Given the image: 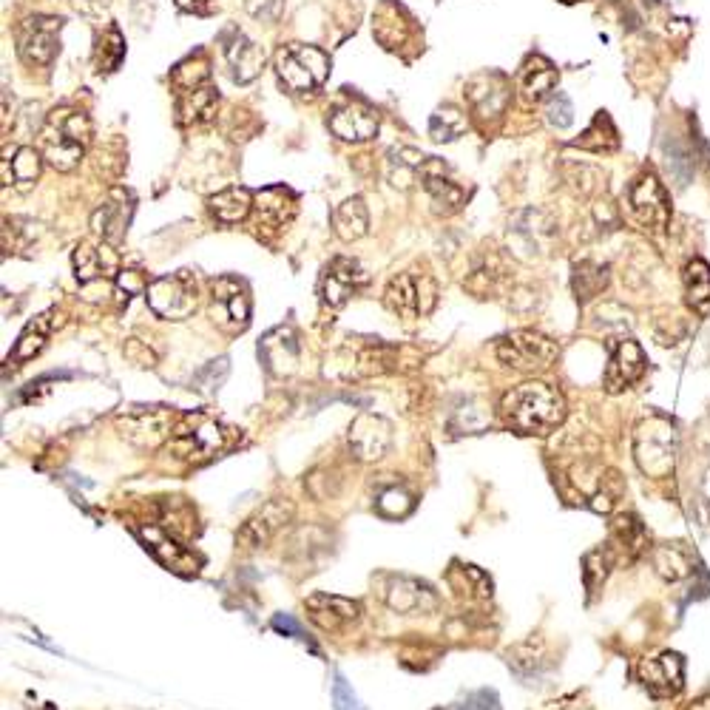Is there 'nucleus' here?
Returning <instances> with one entry per match:
<instances>
[{
  "label": "nucleus",
  "instance_id": "37",
  "mask_svg": "<svg viewBox=\"0 0 710 710\" xmlns=\"http://www.w3.org/2000/svg\"><path fill=\"white\" fill-rule=\"evenodd\" d=\"M208 208H211V213L216 216V222L236 225V222H245L250 211H253V194H250L248 188L233 185V188H225V191L213 194L211 199H208Z\"/></svg>",
  "mask_w": 710,
  "mask_h": 710
},
{
  "label": "nucleus",
  "instance_id": "24",
  "mask_svg": "<svg viewBox=\"0 0 710 710\" xmlns=\"http://www.w3.org/2000/svg\"><path fill=\"white\" fill-rule=\"evenodd\" d=\"M551 233H554V228L546 219V213L523 211L509 228V248L515 256L532 262V259L546 253V242L551 239Z\"/></svg>",
  "mask_w": 710,
  "mask_h": 710
},
{
  "label": "nucleus",
  "instance_id": "46",
  "mask_svg": "<svg viewBox=\"0 0 710 710\" xmlns=\"http://www.w3.org/2000/svg\"><path fill=\"white\" fill-rule=\"evenodd\" d=\"M614 560H617V557H614V551L608 549V546L588 551L586 557H583V583H586L588 597H594V594L600 591L605 577H608V571L614 566Z\"/></svg>",
  "mask_w": 710,
  "mask_h": 710
},
{
  "label": "nucleus",
  "instance_id": "22",
  "mask_svg": "<svg viewBox=\"0 0 710 710\" xmlns=\"http://www.w3.org/2000/svg\"><path fill=\"white\" fill-rule=\"evenodd\" d=\"M645 353L634 338H620L611 350V361L603 375V384L608 392H622L634 387L639 378L645 375Z\"/></svg>",
  "mask_w": 710,
  "mask_h": 710
},
{
  "label": "nucleus",
  "instance_id": "19",
  "mask_svg": "<svg viewBox=\"0 0 710 710\" xmlns=\"http://www.w3.org/2000/svg\"><path fill=\"white\" fill-rule=\"evenodd\" d=\"M330 131L344 142H367L378 134V114L361 100H344L330 108Z\"/></svg>",
  "mask_w": 710,
  "mask_h": 710
},
{
  "label": "nucleus",
  "instance_id": "3",
  "mask_svg": "<svg viewBox=\"0 0 710 710\" xmlns=\"http://www.w3.org/2000/svg\"><path fill=\"white\" fill-rule=\"evenodd\" d=\"M231 446V429L205 412L185 415L174 435L168 438V452L185 463H205Z\"/></svg>",
  "mask_w": 710,
  "mask_h": 710
},
{
  "label": "nucleus",
  "instance_id": "9",
  "mask_svg": "<svg viewBox=\"0 0 710 710\" xmlns=\"http://www.w3.org/2000/svg\"><path fill=\"white\" fill-rule=\"evenodd\" d=\"M211 321L225 333H245L250 327V290L236 276H219L211 282Z\"/></svg>",
  "mask_w": 710,
  "mask_h": 710
},
{
  "label": "nucleus",
  "instance_id": "30",
  "mask_svg": "<svg viewBox=\"0 0 710 710\" xmlns=\"http://www.w3.org/2000/svg\"><path fill=\"white\" fill-rule=\"evenodd\" d=\"M40 165L43 157L37 154L32 145H20L12 154H6L0 162V171H3V185L6 188H15L20 194L32 191L35 188L37 177H40Z\"/></svg>",
  "mask_w": 710,
  "mask_h": 710
},
{
  "label": "nucleus",
  "instance_id": "20",
  "mask_svg": "<svg viewBox=\"0 0 710 710\" xmlns=\"http://www.w3.org/2000/svg\"><path fill=\"white\" fill-rule=\"evenodd\" d=\"M259 358L267 367V373L276 378H287L299 370L302 361V347L293 327H276L259 341Z\"/></svg>",
  "mask_w": 710,
  "mask_h": 710
},
{
  "label": "nucleus",
  "instance_id": "42",
  "mask_svg": "<svg viewBox=\"0 0 710 710\" xmlns=\"http://www.w3.org/2000/svg\"><path fill=\"white\" fill-rule=\"evenodd\" d=\"M608 284V265H597V262H577L574 265V276H571V287L577 302L586 304L594 296H600Z\"/></svg>",
  "mask_w": 710,
  "mask_h": 710
},
{
  "label": "nucleus",
  "instance_id": "44",
  "mask_svg": "<svg viewBox=\"0 0 710 710\" xmlns=\"http://www.w3.org/2000/svg\"><path fill=\"white\" fill-rule=\"evenodd\" d=\"M125 57V37L117 26H108L103 35L97 37V46H94V69L97 74H111V71L120 69Z\"/></svg>",
  "mask_w": 710,
  "mask_h": 710
},
{
  "label": "nucleus",
  "instance_id": "28",
  "mask_svg": "<svg viewBox=\"0 0 710 710\" xmlns=\"http://www.w3.org/2000/svg\"><path fill=\"white\" fill-rule=\"evenodd\" d=\"M307 614L310 620L316 622L324 631H344L350 628L353 622H358L361 617V605L347 597H338V594H310L307 597Z\"/></svg>",
  "mask_w": 710,
  "mask_h": 710
},
{
  "label": "nucleus",
  "instance_id": "15",
  "mask_svg": "<svg viewBox=\"0 0 710 710\" xmlns=\"http://www.w3.org/2000/svg\"><path fill=\"white\" fill-rule=\"evenodd\" d=\"M367 287V273L364 267L358 265L355 259H347V256H336L330 265L324 267L319 279V296L324 307H344V304L353 299L355 293Z\"/></svg>",
  "mask_w": 710,
  "mask_h": 710
},
{
  "label": "nucleus",
  "instance_id": "32",
  "mask_svg": "<svg viewBox=\"0 0 710 710\" xmlns=\"http://www.w3.org/2000/svg\"><path fill=\"white\" fill-rule=\"evenodd\" d=\"M557 77H560V74H557V66H554L551 60H546V57L534 54V57H529V60L523 63L520 77H517V86H520V94H523L529 103H540V100L551 97V91L557 86Z\"/></svg>",
  "mask_w": 710,
  "mask_h": 710
},
{
  "label": "nucleus",
  "instance_id": "21",
  "mask_svg": "<svg viewBox=\"0 0 710 710\" xmlns=\"http://www.w3.org/2000/svg\"><path fill=\"white\" fill-rule=\"evenodd\" d=\"M71 265H74V276L83 287H91L97 282H111L114 276H120V259L114 248L103 242V245H94V242H80L74 248L71 256Z\"/></svg>",
  "mask_w": 710,
  "mask_h": 710
},
{
  "label": "nucleus",
  "instance_id": "55",
  "mask_svg": "<svg viewBox=\"0 0 710 710\" xmlns=\"http://www.w3.org/2000/svg\"><path fill=\"white\" fill-rule=\"evenodd\" d=\"M123 353L125 358H128L131 364H137V367H154V364H157V355L151 353L140 338H128Z\"/></svg>",
  "mask_w": 710,
  "mask_h": 710
},
{
  "label": "nucleus",
  "instance_id": "14",
  "mask_svg": "<svg viewBox=\"0 0 710 710\" xmlns=\"http://www.w3.org/2000/svg\"><path fill=\"white\" fill-rule=\"evenodd\" d=\"M347 444L353 452L355 461H381L392 446V424L381 415L373 412H361L355 415L350 432H347Z\"/></svg>",
  "mask_w": 710,
  "mask_h": 710
},
{
  "label": "nucleus",
  "instance_id": "7",
  "mask_svg": "<svg viewBox=\"0 0 710 710\" xmlns=\"http://www.w3.org/2000/svg\"><path fill=\"white\" fill-rule=\"evenodd\" d=\"M384 304L401 319H421L438 304V284L424 270H404L387 284Z\"/></svg>",
  "mask_w": 710,
  "mask_h": 710
},
{
  "label": "nucleus",
  "instance_id": "47",
  "mask_svg": "<svg viewBox=\"0 0 710 710\" xmlns=\"http://www.w3.org/2000/svg\"><path fill=\"white\" fill-rule=\"evenodd\" d=\"M43 231V225H37L32 219H6L3 222V250H26L32 248L37 233Z\"/></svg>",
  "mask_w": 710,
  "mask_h": 710
},
{
  "label": "nucleus",
  "instance_id": "54",
  "mask_svg": "<svg viewBox=\"0 0 710 710\" xmlns=\"http://www.w3.org/2000/svg\"><path fill=\"white\" fill-rule=\"evenodd\" d=\"M270 625H273V631H279V634H284V637H293L299 639V642H307V645H310V637H307V631L302 628V622H296L290 614H273ZM310 648H313V645H310ZM313 651H316V648H313Z\"/></svg>",
  "mask_w": 710,
  "mask_h": 710
},
{
  "label": "nucleus",
  "instance_id": "52",
  "mask_svg": "<svg viewBox=\"0 0 710 710\" xmlns=\"http://www.w3.org/2000/svg\"><path fill=\"white\" fill-rule=\"evenodd\" d=\"M245 9H248L250 18L262 20V23H276L282 18L284 0H245Z\"/></svg>",
  "mask_w": 710,
  "mask_h": 710
},
{
  "label": "nucleus",
  "instance_id": "49",
  "mask_svg": "<svg viewBox=\"0 0 710 710\" xmlns=\"http://www.w3.org/2000/svg\"><path fill=\"white\" fill-rule=\"evenodd\" d=\"M412 495H409L404 486H390V489H384L381 495H378V512L387 517H404L412 509Z\"/></svg>",
  "mask_w": 710,
  "mask_h": 710
},
{
  "label": "nucleus",
  "instance_id": "17",
  "mask_svg": "<svg viewBox=\"0 0 710 710\" xmlns=\"http://www.w3.org/2000/svg\"><path fill=\"white\" fill-rule=\"evenodd\" d=\"M134 205H137L134 196L125 188H114L106 202L91 213V231L103 242H108L111 248H120L125 242L128 225H131V216H134Z\"/></svg>",
  "mask_w": 710,
  "mask_h": 710
},
{
  "label": "nucleus",
  "instance_id": "35",
  "mask_svg": "<svg viewBox=\"0 0 710 710\" xmlns=\"http://www.w3.org/2000/svg\"><path fill=\"white\" fill-rule=\"evenodd\" d=\"M219 94L213 89V83H205L199 89L182 91L177 94V123L179 125H199L208 123L216 111Z\"/></svg>",
  "mask_w": 710,
  "mask_h": 710
},
{
  "label": "nucleus",
  "instance_id": "26",
  "mask_svg": "<svg viewBox=\"0 0 710 710\" xmlns=\"http://www.w3.org/2000/svg\"><path fill=\"white\" fill-rule=\"evenodd\" d=\"M639 679L645 685V691L657 699H668L682 691V679H685V665L679 654H659V657L642 659L639 662Z\"/></svg>",
  "mask_w": 710,
  "mask_h": 710
},
{
  "label": "nucleus",
  "instance_id": "43",
  "mask_svg": "<svg viewBox=\"0 0 710 710\" xmlns=\"http://www.w3.org/2000/svg\"><path fill=\"white\" fill-rule=\"evenodd\" d=\"M205 83H211V63H208V57L202 52L185 57V60L177 63L174 71H171V86H174L177 94L199 89V86H205Z\"/></svg>",
  "mask_w": 710,
  "mask_h": 710
},
{
  "label": "nucleus",
  "instance_id": "50",
  "mask_svg": "<svg viewBox=\"0 0 710 710\" xmlns=\"http://www.w3.org/2000/svg\"><path fill=\"white\" fill-rule=\"evenodd\" d=\"M225 375H228V358H219V361H211L205 370H199L194 378L196 390L199 392H216L219 390V384L225 381Z\"/></svg>",
  "mask_w": 710,
  "mask_h": 710
},
{
  "label": "nucleus",
  "instance_id": "41",
  "mask_svg": "<svg viewBox=\"0 0 710 710\" xmlns=\"http://www.w3.org/2000/svg\"><path fill=\"white\" fill-rule=\"evenodd\" d=\"M685 299L699 316H710V265L705 259H693L685 267Z\"/></svg>",
  "mask_w": 710,
  "mask_h": 710
},
{
  "label": "nucleus",
  "instance_id": "18",
  "mask_svg": "<svg viewBox=\"0 0 710 710\" xmlns=\"http://www.w3.org/2000/svg\"><path fill=\"white\" fill-rule=\"evenodd\" d=\"M137 534L145 543V549L151 551L165 568L179 571V574H196L199 571V557L188 546L179 543L177 534L165 532L157 523H142V526H137Z\"/></svg>",
  "mask_w": 710,
  "mask_h": 710
},
{
  "label": "nucleus",
  "instance_id": "13",
  "mask_svg": "<svg viewBox=\"0 0 710 710\" xmlns=\"http://www.w3.org/2000/svg\"><path fill=\"white\" fill-rule=\"evenodd\" d=\"M628 202H631V213L645 231H665L668 219H671V205H668V194L659 185V179L654 174H642V177L631 185L628 191Z\"/></svg>",
  "mask_w": 710,
  "mask_h": 710
},
{
  "label": "nucleus",
  "instance_id": "51",
  "mask_svg": "<svg viewBox=\"0 0 710 710\" xmlns=\"http://www.w3.org/2000/svg\"><path fill=\"white\" fill-rule=\"evenodd\" d=\"M546 120L551 128H568L574 123V108L566 94H551L549 106H546Z\"/></svg>",
  "mask_w": 710,
  "mask_h": 710
},
{
  "label": "nucleus",
  "instance_id": "45",
  "mask_svg": "<svg viewBox=\"0 0 710 710\" xmlns=\"http://www.w3.org/2000/svg\"><path fill=\"white\" fill-rule=\"evenodd\" d=\"M469 128V120L458 106H441L429 120V137L435 142H452Z\"/></svg>",
  "mask_w": 710,
  "mask_h": 710
},
{
  "label": "nucleus",
  "instance_id": "33",
  "mask_svg": "<svg viewBox=\"0 0 710 710\" xmlns=\"http://www.w3.org/2000/svg\"><path fill=\"white\" fill-rule=\"evenodd\" d=\"M57 319H60V313L52 307V310H46V313H40V316L29 321V324L23 327V333H20L15 350L9 355V364L18 367L23 361H32V358L46 347V341H49V336L54 333V327L60 324Z\"/></svg>",
  "mask_w": 710,
  "mask_h": 710
},
{
  "label": "nucleus",
  "instance_id": "8",
  "mask_svg": "<svg viewBox=\"0 0 710 710\" xmlns=\"http://www.w3.org/2000/svg\"><path fill=\"white\" fill-rule=\"evenodd\" d=\"M148 307L168 321H182L194 316L196 310V276L194 270H177L171 276H162L145 287Z\"/></svg>",
  "mask_w": 710,
  "mask_h": 710
},
{
  "label": "nucleus",
  "instance_id": "5",
  "mask_svg": "<svg viewBox=\"0 0 710 710\" xmlns=\"http://www.w3.org/2000/svg\"><path fill=\"white\" fill-rule=\"evenodd\" d=\"M276 74L284 89L293 94H307L324 86L330 74V57L319 46L287 43L276 52Z\"/></svg>",
  "mask_w": 710,
  "mask_h": 710
},
{
  "label": "nucleus",
  "instance_id": "31",
  "mask_svg": "<svg viewBox=\"0 0 710 710\" xmlns=\"http://www.w3.org/2000/svg\"><path fill=\"white\" fill-rule=\"evenodd\" d=\"M608 549L614 551V557H620L625 563H634L639 554L648 549V532H645L642 520L637 515H628V512L614 517Z\"/></svg>",
  "mask_w": 710,
  "mask_h": 710
},
{
  "label": "nucleus",
  "instance_id": "34",
  "mask_svg": "<svg viewBox=\"0 0 710 710\" xmlns=\"http://www.w3.org/2000/svg\"><path fill=\"white\" fill-rule=\"evenodd\" d=\"M429 157H424L421 151L409 148V145H392L387 151V179L392 188L407 191L412 182L421 179V171Z\"/></svg>",
  "mask_w": 710,
  "mask_h": 710
},
{
  "label": "nucleus",
  "instance_id": "27",
  "mask_svg": "<svg viewBox=\"0 0 710 710\" xmlns=\"http://www.w3.org/2000/svg\"><path fill=\"white\" fill-rule=\"evenodd\" d=\"M225 60H228L233 83L245 86V83H253V80L262 74L267 57L265 49H262L259 43H253L250 37L231 29V32H228V40H225Z\"/></svg>",
  "mask_w": 710,
  "mask_h": 710
},
{
  "label": "nucleus",
  "instance_id": "53",
  "mask_svg": "<svg viewBox=\"0 0 710 710\" xmlns=\"http://www.w3.org/2000/svg\"><path fill=\"white\" fill-rule=\"evenodd\" d=\"M333 705H336V710H364L358 696H355L353 685L341 674H336V682H333Z\"/></svg>",
  "mask_w": 710,
  "mask_h": 710
},
{
  "label": "nucleus",
  "instance_id": "6",
  "mask_svg": "<svg viewBox=\"0 0 710 710\" xmlns=\"http://www.w3.org/2000/svg\"><path fill=\"white\" fill-rule=\"evenodd\" d=\"M560 347L557 341L537 330H515L497 341L500 364L512 367L517 373H546L557 361Z\"/></svg>",
  "mask_w": 710,
  "mask_h": 710
},
{
  "label": "nucleus",
  "instance_id": "48",
  "mask_svg": "<svg viewBox=\"0 0 710 710\" xmlns=\"http://www.w3.org/2000/svg\"><path fill=\"white\" fill-rule=\"evenodd\" d=\"M449 583L458 588V591H466L475 594V597H492V580L480 571L478 566H455V571L449 574Z\"/></svg>",
  "mask_w": 710,
  "mask_h": 710
},
{
  "label": "nucleus",
  "instance_id": "36",
  "mask_svg": "<svg viewBox=\"0 0 710 710\" xmlns=\"http://www.w3.org/2000/svg\"><path fill=\"white\" fill-rule=\"evenodd\" d=\"M330 222H333V231H336V236L341 239V242H355V239H361L364 233L370 231V213H367L364 199H361V196H350V199H344L336 211H333Z\"/></svg>",
  "mask_w": 710,
  "mask_h": 710
},
{
  "label": "nucleus",
  "instance_id": "16",
  "mask_svg": "<svg viewBox=\"0 0 710 710\" xmlns=\"http://www.w3.org/2000/svg\"><path fill=\"white\" fill-rule=\"evenodd\" d=\"M290 517H293V503L290 500H284V497L267 500L256 515L245 520V526L236 534V546L245 551L262 549L273 540V534L282 532L284 526L290 523Z\"/></svg>",
  "mask_w": 710,
  "mask_h": 710
},
{
  "label": "nucleus",
  "instance_id": "40",
  "mask_svg": "<svg viewBox=\"0 0 710 710\" xmlns=\"http://www.w3.org/2000/svg\"><path fill=\"white\" fill-rule=\"evenodd\" d=\"M157 509H160L157 526H162L165 532L177 537H191L196 532V515L182 497H160Z\"/></svg>",
  "mask_w": 710,
  "mask_h": 710
},
{
  "label": "nucleus",
  "instance_id": "57",
  "mask_svg": "<svg viewBox=\"0 0 710 710\" xmlns=\"http://www.w3.org/2000/svg\"><path fill=\"white\" fill-rule=\"evenodd\" d=\"M142 287H148V284L142 282L140 270H120V290L125 293V302L131 299V293H137Z\"/></svg>",
  "mask_w": 710,
  "mask_h": 710
},
{
  "label": "nucleus",
  "instance_id": "58",
  "mask_svg": "<svg viewBox=\"0 0 710 710\" xmlns=\"http://www.w3.org/2000/svg\"><path fill=\"white\" fill-rule=\"evenodd\" d=\"M71 6H74L80 15H86V18H97V15H103L108 6H111V0H71Z\"/></svg>",
  "mask_w": 710,
  "mask_h": 710
},
{
  "label": "nucleus",
  "instance_id": "10",
  "mask_svg": "<svg viewBox=\"0 0 710 710\" xmlns=\"http://www.w3.org/2000/svg\"><path fill=\"white\" fill-rule=\"evenodd\" d=\"M117 429L128 444L154 449L174 435V409L168 407H128L117 415Z\"/></svg>",
  "mask_w": 710,
  "mask_h": 710
},
{
  "label": "nucleus",
  "instance_id": "59",
  "mask_svg": "<svg viewBox=\"0 0 710 710\" xmlns=\"http://www.w3.org/2000/svg\"><path fill=\"white\" fill-rule=\"evenodd\" d=\"M177 6L182 12H194V15H205L211 12L213 0H177Z\"/></svg>",
  "mask_w": 710,
  "mask_h": 710
},
{
  "label": "nucleus",
  "instance_id": "60",
  "mask_svg": "<svg viewBox=\"0 0 710 710\" xmlns=\"http://www.w3.org/2000/svg\"><path fill=\"white\" fill-rule=\"evenodd\" d=\"M691 710H710V699H699V702H693Z\"/></svg>",
  "mask_w": 710,
  "mask_h": 710
},
{
  "label": "nucleus",
  "instance_id": "11",
  "mask_svg": "<svg viewBox=\"0 0 710 710\" xmlns=\"http://www.w3.org/2000/svg\"><path fill=\"white\" fill-rule=\"evenodd\" d=\"M63 18L52 15H32L18 26L15 43L23 63L29 66H49L54 54L60 49V32H63Z\"/></svg>",
  "mask_w": 710,
  "mask_h": 710
},
{
  "label": "nucleus",
  "instance_id": "39",
  "mask_svg": "<svg viewBox=\"0 0 710 710\" xmlns=\"http://www.w3.org/2000/svg\"><path fill=\"white\" fill-rule=\"evenodd\" d=\"M651 560H654V568H657L659 577L668 580V583H679L682 577H688L693 571V557L679 543H662V546H657V549L651 551Z\"/></svg>",
  "mask_w": 710,
  "mask_h": 710
},
{
  "label": "nucleus",
  "instance_id": "38",
  "mask_svg": "<svg viewBox=\"0 0 710 710\" xmlns=\"http://www.w3.org/2000/svg\"><path fill=\"white\" fill-rule=\"evenodd\" d=\"M398 370V350L387 347V344H375V347H364L353 355L350 373L347 378H361V375H384Z\"/></svg>",
  "mask_w": 710,
  "mask_h": 710
},
{
  "label": "nucleus",
  "instance_id": "4",
  "mask_svg": "<svg viewBox=\"0 0 710 710\" xmlns=\"http://www.w3.org/2000/svg\"><path fill=\"white\" fill-rule=\"evenodd\" d=\"M676 452H679V435L671 421L648 418L637 426L634 458L648 478H668L676 466Z\"/></svg>",
  "mask_w": 710,
  "mask_h": 710
},
{
  "label": "nucleus",
  "instance_id": "29",
  "mask_svg": "<svg viewBox=\"0 0 710 710\" xmlns=\"http://www.w3.org/2000/svg\"><path fill=\"white\" fill-rule=\"evenodd\" d=\"M253 211L259 219V228L265 225L270 231H279L284 228L293 216H296V194L290 188H265L253 196Z\"/></svg>",
  "mask_w": 710,
  "mask_h": 710
},
{
  "label": "nucleus",
  "instance_id": "56",
  "mask_svg": "<svg viewBox=\"0 0 710 710\" xmlns=\"http://www.w3.org/2000/svg\"><path fill=\"white\" fill-rule=\"evenodd\" d=\"M449 710H500V708H497L495 691H478V693H469L461 705H455V708Z\"/></svg>",
  "mask_w": 710,
  "mask_h": 710
},
{
  "label": "nucleus",
  "instance_id": "25",
  "mask_svg": "<svg viewBox=\"0 0 710 710\" xmlns=\"http://www.w3.org/2000/svg\"><path fill=\"white\" fill-rule=\"evenodd\" d=\"M446 174H449V168L441 160H435V157H429L424 171H421V185L429 194L432 211L438 213V216H452V213L461 211L463 202H466V191L458 182H452V179L446 177Z\"/></svg>",
  "mask_w": 710,
  "mask_h": 710
},
{
  "label": "nucleus",
  "instance_id": "1",
  "mask_svg": "<svg viewBox=\"0 0 710 710\" xmlns=\"http://www.w3.org/2000/svg\"><path fill=\"white\" fill-rule=\"evenodd\" d=\"M500 418L517 435H549L566 421V398L554 384L526 381L500 398Z\"/></svg>",
  "mask_w": 710,
  "mask_h": 710
},
{
  "label": "nucleus",
  "instance_id": "23",
  "mask_svg": "<svg viewBox=\"0 0 710 710\" xmlns=\"http://www.w3.org/2000/svg\"><path fill=\"white\" fill-rule=\"evenodd\" d=\"M466 100H469V106L475 108V114L478 117H483V120H495V117H500L503 111H506V106H509V100H512V86H509V80L503 77V74H495V71H486V74H478V77H472L469 83H466Z\"/></svg>",
  "mask_w": 710,
  "mask_h": 710
},
{
  "label": "nucleus",
  "instance_id": "2",
  "mask_svg": "<svg viewBox=\"0 0 710 710\" xmlns=\"http://www.w3.org/2000/svg\"><path fill=\"white\" fill-rule=\"evenodd\" d=\"M91 120L86 111L60 106L46 114L40 128V151L54 171H74L91 145Z\"/></svg>",
  "mask_w": 710,
  "mask_h": 710
},
{
  "label": "nucleus",
  "instance_id": "12",
  "mask_svg": "<svg viewBox=\"0 0 710 710\" xmlns=\"http://www.w3.org/2000/svg\"><path fill=\"white\" fill-rule=\"evenodd\" d=\"M384 603L395 614H435L441 608V597L438 591L415 577H404V574H392L387 577L384 586Z\"/></svg>",
  "mask_w": 710,
  "mask_h": 710
}]
</instances>
